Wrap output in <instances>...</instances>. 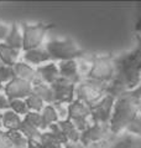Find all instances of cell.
Segmentation results:
<instances>
[{"mask_svg":"<svg viewBox=\"0 0 141 148\" xmlns=\"http://www.w3.org/2000/svg\"><path fill=\"white\" fill-rule=\"evenodd\" d=\"M68 120L73 123L79 132L85 131L92 125L89 106L78 100H74L72 103L68 105Z\"/></svg>","mask_w":141,"mask_h":148,"instance_id":"ba28073f","label":"cell"},{"mask_svg":"<svg viewBox=\"0 0 141 148\" xmlns=\"http://www.w3.org/2000/svg\"><path fill=\"white\" fill-rule=\"evenodd\" d=\"M139 118H140V121H141V114H139Z\"/></svg>","mask_w":141,"mask_h":148,"instance_id":"ab89813d","label":"cell"},{"mask_svg":"<svg viewBox=\"0 0 141 148\" xmlns=\"http://www.w3.org/2000/svg\"><path fill=\"white\" fill-rule=\"evenodd\" d=\"M138 111H139V114H141V96H140V100H139V107H138Z\"/></svg>","mask_w":141,"mask_h":148,"instance_id":"d590c367","label":"cell"},{"mask_svg":"<svg viewBox=\"0 0 141 148\" xmlns=\"http://www.w3.org/2000/svg\"><path fill=\"white\" fill-rule=\"evenodd\" d=\"M115 75V65L111 55L108 56H94L90 62L89 70L85 75V79L94 80L102 84H109L114 79Z\"/></svg>","mask_w":141,"mask_h":148,"instance_id":"5b68a950","label":"cell"},{"mask_svg":"<svg viewBox=\"0 0 141 148\" xmlns=\"http://www.w3.org/2000/svg\"><path fill=\"white\" fill-rule=\"evenodd\" d=\"M106 84L94 80H82L74 88V100H78L87 106H93L106 95Z\"/></svg>","mask_w":141,"mask_h":148,"instance_id":"277c9868","label":"cell"},{"mask_svg":"<svg viewBox=\"0 0 141 148\" xmlns=\"http://www.w3.org/2000/svg\"><path fill=\"white\" fill-rule=\"evenodd\" d=\"M139 40H140V41H139V45L141 46V36H139Z\"/></svg>","mask_w":141,"mask_h":148,"instance_id":"f35d334b","label":"cell"},{"mask_svg":"<svg viewBox=\"0 0 141 148\" xmlns=\"http://www.w3.org/2000/svg\"><path fill=\"white\" fill-rule=\"evenodd\" d=\"M12 79H15L12 67L1 65V66H0V91H3L4 86H5L6 84H9Z\"/></svg>","mask_w":141,"mask_h":148,"instance_id":"484cf974","label":"cell"},{"mask_svg":"<svg viewBox=\"0 0 141 148\" xmlns=\"http://www.w3.org/2000/svg\"><path fill=\"white\" fill-rule=\"evenodd\" d=\"M36 72L39 80L46 85H52L53 82H56L60 79L58 67H57V64L53 62V61L39 66L36 69Z\"/></svg>","mask_w":141,"mask_h":148,"instance_id":"9a60e30c","label":"cell"},{"mask_svg":"<svg viewBox=\"0 0 141 148\" xmlns=\"http://www.w3.org/2000/svg\"><path fill=\"white\" fill-rule=\"evenodd\" d=\"M20 54L21 51H18L7 46L6 44L0 42V61L4 66L12 67L16 62L20 61Z\"/></svg>","mask_w":141,"mask_h":148,"instance_id":"e0dca14e","label":"cell"},{"mask_svg":"<svg viewBox=\"0 0 141 148\" xmlns=\"http://www.w3.org/2000/svg\"><path fill=\"white\" fill-rule=\"evenodd\" d=\"M40 113L41 118H42V132L47 131L49 126L58 122V116H57V112L52 105H45V107Z\"/></svg>","mask_w":141,"mask_h":148,"instance_id":"7402d4cb","label":"cell"},{"mask_svg":"<svg viewBox=\"0 0 141 148\" xmlns=\"http://www.w3.org/2000/svg\"><path fill=\"white\" fill-rule=\"evenodd\" d=\"M111 133L109 132V127L104 125H98V123H92L85 131L81 132L79 142L83 146H87L92 142L100 141L103 138H106Z\"/></svg>","mask_w":141,"mask_h":148,"instance_id":"8fae6325","label":"cell"},{"mask_svg":"<svg viewBox=\"0 0 141 148\" xmlns=\"http://www.w3.org/2000/svg\"><path fill=\"white\" fill-rule=\"evenodd\" d=\"M22 120L42 132V118H41L40 112H27L22 117Z\"/></svg>","mask_w":141,"mask_h":148,"instance_id":"83f0119b","label":"cell"},{"mask_svg":"<svg viewBox=\"0 0 141 148\" xmlns=\"http://www.w3.org/2000/svg\"><path fill=\"white\" fill-rule=\"evenodd\" d=\"M136 88H138V90H139V91L141 92V81H140V85H139V86H138V87H136Z\"/></svg>","mask_w":141,"mask_h":148,"instance_id":"74e56055","label":"cell"},{"mask_svg":"<svg viewBox=\"0 0 141 148\" xmlns=\"http://www.w3.org/2000/svg\"><path fill=\"white\" fill-rule=\"evenodd\" d=\"M52 106L55 107L57 116H58V121H63L68 118V105L60 103V102H53Z\"/></svg>","mask_w":141,"mask_h":148,"instance_id":"f546056e","label":"cell"},{"mask_svg":"<svg viewBox=\"0 0 141 148\" xmlns=\"http://www.w3.org/2000/svg\"><path fill=\"white\" fill-rule=\"evenodd\" d=\"M115 97L111 95H105L102 100H99L97 103L90 106V121L92 123H98V125L108 126L113 113Z\"/></svg>","mask_w":141,"mask_h":148,"instance_id":"52a82bcc","label":"cell"},{"mask_svg":"<svg viewBox=\"0 0 141 148\" xmlns=\"http://www.w3.org/2000/svg\"><path fill=\"white\" fill-rule=\"evenodd\" d=\"M12 70H14V75L16 79L27 81L32 85H36V84H40L41 82L39 80V77H37L36 69H34L31 65L24 62V61L16 62L14 66H12Z\"/></svg>","mask_w":141,"mask_h":148,"instance_id":"5bb4252c","label":"cell"},{"mask_svg":"<svg viewBox=\"0 0 141 148\" xmlns=\"http://www.w3.org/2000/svg\"><path fill=\"white\" fill-rule=\"evenodd\" d=\"M1 117H3V112H0V130H3V127H1Z\"/></svg>","mask_w":141,"mask_h":148,"instance_id":"8d00e7d4","label":"cell"},{"mask_svg":"<svg viewBox=\"0 0 141 148\" xmlns=\"http://www.w3.org/2000/svg\"><path fill=\"white\" fill-rule=\"evenodd\" d=\"M115 137H117V136L110 134V136H108L106 138L100 139V141H97V142H92V143H89V145L84 146V148H110L111 143H113V141L115 139Z\"/></svg>","mask_w":141,"mask_h":148,"instance_id":"f1b7e54d","label":"cell"},{"mask_svg":"<svg viewBox=\"0 0 141 148\" xmlns=\"http://www.w3.org/2000/svg\"><path fill=\"white\" fill-rule=\"evenodd\" d=\"M53 25L45 23L37 24H22L21 34H22V51L39 49L43 42L46 32Z\"/></svg>","mask_w":141,"mask_h":148,"instance_id":"8992f818","label":"cell"},{"mask_svg":"<svg viewBox=\"0 0 141 148\" xmlns=\"http://www.w3.org/2000/svg\"><path fill=\"white\" fill-rule=\"evenodd\" d=\"M9 110L12 111V112H15L16 114H19L20 117H24L25 114L28 112L25 100H12V101H9Z\"/></svg>","mask_w":141,"mask_h":148,"instance_id":"4316f807","label":"cell"},{"mask_svg":"<svg viewBox=\"0 0 141 148\" xmlns=\"http://www.w3.org/2000/svg\"><path fill=\"white\" fill-rule=\"evenodd\" d=\"M19 131L24 134V137L26 139H35V141H40V137H41V131L35 128L34 126L28 125L27 122H25L22 120V123L20 126Z\"/></svg>","mask_w":141,"mask_h":148,"instance_id":"cb8c5ba5","label":"cell"},{"mask_svg":"<svg viewBox=\"0 0 141 148\" xmlns=\"http://www.w3.org/2000/svg\"><path fill=\"white\" fill-rule=\"evenodd\" d=\"M21 123H22V117H20L19 114H16L10 110L3 111L1 127L4 131H19Z\"/></svg>","mask_w":141,"mask_h":148,"instance_id":"ac0fdd59","label":"cell"},{"mask_svg":"<svg viewBox=\"0 0 141 148\" xmlns=\"http://www.w3.org/2000/svg\"><path fill=\"white\" fill-rule=\"evenodd\" d=\"M32 93L40 97L41 100L45 102V105H52L53 102V92L49 85H46L43 82L32 85Z\"/></svg>","mask_w":141,"mask_h":148,"instance_id":"44dd1931","label":"cell"},{"mask_svg":"<svg viewBox=\"0 0 141 148\" xmlns=\"http://www.w3.org/2000/svg\"><path fill=\"white\" fill-rule=\"evenodd\" d=\"M62 147L63 148H84V146H83L81 142H67Z\"/></svg>","mask_w":141,"mask_h":148,"instance_id":"836d02e7","label":"cell"},{"mask_svg":"<svg viewBox=\"0 0 141 148\" xmlns=\"http://www.w3.org/2000/svg\"><path fill=\"white\" fill-rule=\"evenodd\" d=\"M0 148H27V139L20 131L0 130Z\"/></svg>","mask_w":141,"mask_h":148,"instance_id":"4fadbf2b","label":"cell"},{"mask_svg":"<svg viewBox=\"0 0 141 148\" xmlns=\"http://www.w3.org/2000/svg\"><path fill=\"white\" fill-rule=\"evenodd\" d=\"M62 148H63V147H62Z\"/></svg>","mask_w":141,"mask_h":148,"instance_id":"b9f144b4","label":"cell"},{"mask_svg":"<svg viewBox=\"0 0 141 148\" xmlns=\"http://www.w3.org/2000/svg\"><path fill=\"white\" fill-rule=\"evenodd\" d=\"M40 142L43 146V148H62V143L58 141V138L49 131L41 132Z\"/></svg>","mask_w":141,"mask_h":148,"instance_id":"603a6c76","label":"cell"},{"mask_svg":"<svg viewBox=\"0 0 141 148\" xmlns=\"http://www.w3.org/2000/svg\"><path fill=\"white\" fill-rule=\"evenodd\" d=\"M4 95L7 101L12 100H25L32 93V84L20 79H12L9 84H6L3 88Z\"/></svg>","mask_w":141,"mask_h":148,"instance_id":"9c48e42d","label":"cell"},{"mask_svg":"<svg viewBox=\"0 0 141 148\" xmlns=\"http://www.w3.org/2000/svg\"><path fill=\"white\" fill-rule=\"evenodd\" d=\"M141 92L138 88L132 91H126L118 97H115L113 113L109 121V132L114 136L121 134L123 131L127 128V126L139 116V100Z\"/></svg>","mask_w":141,"mask_h":148,"instance_id":"7a4b0ae2","label":"cell"},{"mask_svg":"<svg viewBox=\"0 0 141 148\" xmlns=\"http://www.w3.org/2000/svg\"><path fill=\"white\" fill-rule=\"evenodd\" d=\"M46 51L51 61H69V60H84L88 62V57L92 56L87 50L79 49L72 39L51 40L46 44Z\"/></svg>","mask_w":141,"mask_h":148,"instance_id":"3957f363","label":"cell"},{"mask_svg":"<svg viewBox=\"0 0 141 148\" xmlns=\"http://www.w3.org/2000/svg\"><path fill=\"white\" fill-rule=\"evenodd\" d=\"M4 44H6L7 46L15 49L18 51L22 50V34L18 24H11L10 31L7 34L5 41H4Z\"/></svg>","mask_w":141,"mask_h":148,"instance_id":"d6986e66","label":"cell"},{"mask_svg":"<svg viewBox=\"0 0 141 148\" xmlns=\"http://www.w3.org/2000/svg\"><path fill=\"white\" fill-rule=\"evenodd\" d=\"M27 148H43L40 141H35V139H27Z\"/></svg>","mask_w":141,"mask_h":148,"instance_id":"d6a6232c","label":"cell"},{"mask_svg":"<svg viewBox=\"0 0 141 148\" xmlns=\"http://www.w3.org/2000/svg\"><path fill=\"white\" fill-rule=\"evenodd\" d=\"M9 31H10L9 25H6V24H4V23H0V42H4V41H5Z\"/></svg>","mask_w":141,"mask_h":148,"instance_id":"4dcf8cb0","label":"cell"},{"mask_svg":"<svg viewBox=\"0 0 141 148\" xmlns=\"http://www.w3.org/2000/svg\"><path fill=\"white\" fill-rule=\"evenodd\" d=\"M115 75L106 86V93L118 97L126 91H132L141 81V46L132 49L121 56L114 59Z\"/></svg>","mask_w":141,"mask_h":148,"instance_id":"6da1fadb","label":"cell"},{"mask_svg":"<svg viewBox=\"0 0 141 148\" xmlns=\"http://www.w3.org/2000/svg\"><path fill=\"white\" fill-rule=\"evenodd\" d=\"M1 65H3V64H1V61H0V66H1Z\"/></svg>","mask_w":141,"mask_h":148,"instance_id":"60d3db41","label":"cell"},{"mask_svg":"<svg viewBox=\"0 0 141 148\" xmlns=\"http://www.w3.org/2000/svg\"><path fill=\"white\" fill-rule=\"evenodd\" d=\"M53 92V101L60 102V103L69 105L74 101V88L76 85L70 82L58 79L52 85H49Z\"/></svg>","mask_w":141,"mask_h":148,"instance_id":"30bf717a","label":"cell"},{"mask_svg":"<svg viewBox=\"0 0 141 148\" xmlns=\"http://www.w3.org/2000/svg\"><path fill=\"white\" fill-rule=\"evenodd\" d=\"M58 67L60 79L66 80L70 82V84L77 85L78 82L82 81V76L79 73V69H78L77 60H69V61H61L57 64Z\"/></svg>","mask_w":141,"mask_h":148,"instance_id":"7c38bea8","label":"cell"},{"mask_svg":"<svg viewBox=\"0 0 141 148\" xmlns=\"http://www.w3.org/2000/svg\"><path fill=\"white\" fill-rule=\"evenodd\" d=\"M5 110H9V101H7L4 92L0 91V112H3Z\"/></svg>","mask_w":141,"mask_h":148,"instance_id":"1f68e13d","label":"cell"},{"mask_svg":"<svg viewBox=\"0 0 141 148\" xmlns=\"http://www.w3.org/2000/svg\"><path fill=\"white\" fill-rule=\"evenodd\" d=\"M25 102H26L28 112H41L45 107V102L34 93H31L28 97L25 98Z\"/></svg>","mask_w":141,"mask_h":148,"instance_id":"d4e9b609","label":"cell"},{"mask_svg":"<svg viewBox=\"0 0 141 148\" xmlns=\"http://www.w3.org/2000/svg\"><path fill=\"white\" fill-rule=\"evenodd\" d=\"M22 60L24 62H26L28 65L34 66H41L43 64H47L51 61L49 59L48 52L46 51L45 47H39V49H32V50H27L24 52L22 55Z\"/></svg>","mask_w":141,"mask_h":148,"instance_id":"2e32d148","label":"cell"},{"mask_svg":"<svg viewBox=\"0 0 141 148\" xmlns=\"http://www.w3.org/2000/svg\"><path fill=\"white\" fill-rule=\"evenodd\" d=\"M135 31L141 34V14H140V18L138 19V21H136V24H135Z\"/></svg>","mask_w":141,"mask_h":148,"instance_id":"e575fe53","label":"cell"},{"mask_svg":"<svg viewBox=\"0 0 141 148\" xmlns=\"http://www.w3.org/2000/svg\"><path fill=\"white\" fill-rule=\"evenodd\" d=\"M57 125H58L62 134H63L64 138L67 139V142H79L81 132L74 127V125L68 120V118L67 120H63V121H58Z\"/></svg>","mask_w":141,"mask_h":148,"instance_id":"ffe728a7","label":"cell"}]
</instances>
